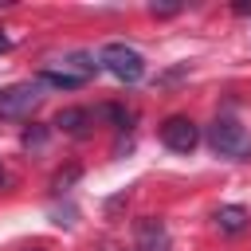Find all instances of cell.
<instances>
[{
  "label": "cell",
  "mask_w": 251,
  "mask_h": 251,
  "mask_svg": "<svg viewBox=\"0 0 251 251\" xmlns=\"http://www.w3.org/2000/svg\"><path fill=\"white\" fill-rule=\"evenodd\" d=\"M94 71H98V63L78 51V55H67V59H59V63H47V67L39 71V82H47V86H55V90H78V86H86V82L94 78Z\"/></svg>",
  "instance_id": "cell-1"
},
{
  "label": "cell",
  "mask_w": 251,
  "mask_h": 251,
  "mask_svg": "<svg viewBox=\"0 0 251 251\" xmlns=\"http://www.w3.org/2000/svg\"><path fill=\"white\" fill-rule=\"evenodd\" d=\"M208 145H212L220 157H235V161H243V157L251 153V133H247L235 118H216L212 129H208Z\"/></svg>",
  "instance_id": "cell-2"
},
{
  "label": "cell",
  "mask_w": 251,
  "mask_h": 251,
  "mask_svg": "<svg viewBox=\"0 0 251 251\" xmlns=\"http://www.w3.org/2000/svg\"><path fill=\"white\" fill-rule=\"evenodd\" d=\"M98 67H106L118 82H137V78L145 75L141 51H133V47H126V43H106V47L98 51Z\"/></svg>",
  "instance_id": "cell-3"
},
{
  "label": "cell",
  "mask_w": 251,
  "mask_h": 251,
  "mask_svg": "<svg viewBox=\"0 0 251 251\" xmlns=\"http://www.w3.org/2000/svg\"><path fill=\"white\" fill-rule=\"evenodd\" d=\"M39 82H16L8 90H0V118H24L39 106Z\"/></svg>",
  "instance_id": "cell-4"
},
{
  "label": "cell",
  "mask_w": 251,
  "mask_h": 251,
  "mask_svg": "<svg viewBox=\"0 0 251 251\" xmlns=\"http://www.w3.org/2000/svg\"><path fill=\"white\" fill-rule=\"evenodd\" d=\"M161 141L173 149V153H192L196 149V141H200V129H196V122L192 118H169L165 126H161Z\"/></svg>",
  "instance_id": "cell-5"
},
{
  "label": "cell",
  "mask_w": 251,
  "mask_h": 251,
  "mask_svg": "<svg viewBox=\"0 0 251 251\" xmlns=\"http://www.w3.org/2000/svg\"><path fill=\"white\" fill-rule=\"evenodd\" d=\"M90 110H82V106H67V110H59L55 114V126L63 129V133H71V137H86L90 133Z\"/></svg>",
  "instance_id": "cell-6"
},
{
  "label": "cell",
  "mask_w": 251,
  "mask_h": 251,
  "mask_svg": "<svg viewBox=\"0 0 251 251\" xmlns=\"http://www.w3.org/2000/svg\"><path fill=\"white\" fill-rule=\"evenodd\" d=\"M216 224H220V231H224V235H243V231H247V208L227 204V208H220V212H216Z\"/></svg>",
  "instance_id": "cell-7"
},
{
  "label": "cell",
  "mask_w": 251,
  "mask_h": 251,
  "mask_svg": "<svg viewBox=\"0 0 251 251\" xmlns=\"http://www.w3.org/2000/svg\"><path fill=\"white\" fill-rule=\"evenodd\" d=\"M43 141H47V129H43V126L24 129V149H43Z\"/></svg>",
  "instance_id": "cell-8"
},
{
  "label": "cell",
  "mask_w": 251,
  "mask_h": 251,
  "mask_svg": "<svg viewBox=\"0 0 251 251\" xmlns=\"http://www.w3.org/2000/svg\"><path fill=\"white\" fill-rule=\"evenodd\" d=\"M149 12L153 16H173V12H180V4H149Z\"/></svg>",
  "instance_id": "cell-9"
},
{
  "label": "cell",
  "mask_w": 251,
  "mask_h": 251,
  "mask_svg": "<svg viewBox=\"0 0 251 251\" xmlns=\"http://www.w3.org/2000/svg\"><path fill=\"white\" fill-rule=\"evenodd\" d=\"M235 16H251V0H239L235 4Z\"/></svg>",
  "instance_id": "cell-10"
},
{
  "label": "cell",
  "mask_w": 251,
  "mask_h": 251,
  "mask_svg": "<svg viewBox=\"0 0 251 251\" xmlns=\"http://www.w3.org/2000/svg\"><path fill=\"white\" fill-rule=\"evenodd\" d=\"M8 47H12V43H8V35H4V31H0V55H4V51H8Z\"/></svg>",
  "instance_id": "cell-11"
},
{
  "label": "cell",
  "mask_w": 251,
  "mask_h": 251,
  "mask_svg": "<svg viewBox=\"0 0 251 251\" xmlns=\"http://www.w3.org/2000/svg\"><path fill=\"white\" fill-rule=\"evenodd\" d=\"M4 184H8V169L0 165V188H4Z\"/></svg>",
  "instance_id": "cell-12"
}]
</instances>
